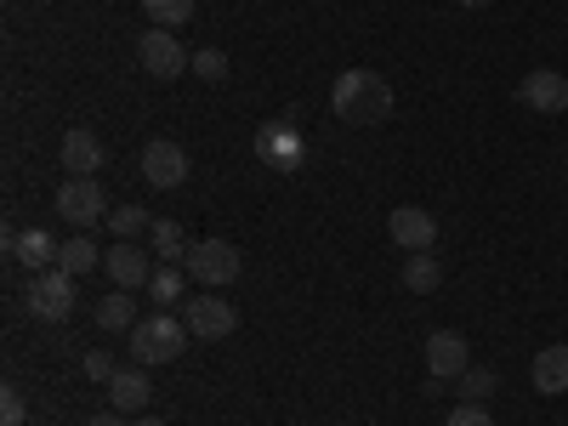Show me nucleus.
<instances>
[{
  "label": "nucleus",
  "mask_w": 568,
  "mask_h": 426,
  "mask_svg": "<svg viewBox=\"0 0 568 426\" xmlns=\"http://www.w3.org/2000/svg\"><path fill=\"white\" fill-rule=\"evenodd\" d=\"M393 85L375 74V69H347L336 74V85H329V109H336V120L347 125H382L393 114Z\"/></svg>",
  "instance_id": "f257e3e1"
},
{
  "label": "nucleus",
  "mask_w": 568,
  "mask_h": 426,
  "mask_svg": "<svg viewBox=\"0 0 568 426\" xmlns=\"http://www.w3.org/2000/svg\"><path fill=\"white\" fill-rule=\"evenodd\" d=\"M182 347H187L182 313H149L131 329V358L136 364H171V358H182Z\"/></svg>",
  "instance_id": "f03ea898"
},
{
  "label": "nucleus",
  "mask_w": 568,
  "mask_h": 426,
  "mask_svg": "<svg viewBox=\"0 0 568 426\" xmlns=\"http://www.w3.org/2000/svg\"><path fill=\"white\" fill-rule=\"evenodd\" d=\"M136 63H142V74H149V80H182L187 69H194V52H182V40L154 23L149 34L136 40Z\"/></svg>",
  "instance_id": "7ed1b4c3"
},
{
  "label": "nucleus",
  "mask_w": 568,
  "mask_h": 426,
  "mask_svg": "<svg viewBox=\"0 0 568 426\" xmlns=\"http://www.w3.org/2000/svg\"><path fill=\"white\" fill-rule=\"evenodd\" d=\"M182 267H187V278H200L205 291H222V284H233V278L245 273V256L233 251L227 240H200L194 251H187Z\"/></svg>",
  "instance_id": "20e7f679"
},
{
  "label": "nucleus",
  "mask_w": 568,
  "mask_h": 426,
  "mask_svg": "<svg viewBox=\"0 0 568 426\" xmlns=\"http://www.w3.org/2000/svg\"><path fill=\"white\" fill-rule=\"evenodd\" d=\"M58 216L74 222L80 233L98 227V222H109V194H103V182H98V176H69V182L58 187Z\"/></svg>",
  "instance_id": "39448f33"
},
{
  "label": "nucleus",
  "mask_w": 568,
  "mask_h": 426,
  "mask_svg": "<svg viewBox=\"0 0 568 426\" xmlns=\"http://www.w3.org/2000/svg\"><path fill=\"white\" fill-rule=\"evenodd\" d=\"M29 313L45 318V324H63L74 313V278L63 267H45L29 278Z\"/></svg>",
  "instance_id": "423d86ee"
},
{
  "label": "nucleus",
  "mask_w": 568,
  "mask_h": 426,
  "mask_svg": "<svg viewBox=\"0 0 568 426\" xmlns=\"http://www.w3.org/2000/svg\"><path fill=\"white\" fill-rule=\"evenodd\" d=\"M182 324H187V336H200V342H222L240 329V307H227L216 291H205L194 302H182Z\"/></svg>",
  "instance_id": "0eeeda50"
},
{
  "label": "nucleus",
  "mask_w": 568,
  "mask_h": 426,
  "mask_svg": "<svg viewBox=\"0 0 568 426\" xmlns=\"http://www.w3.org/2000/svg\"><path fill=\"white\" fill-rule=\"evenodd\" d=\"M154 267H160V256L142 251L136 240H114V251L103 256V273L114 278V291H149Z\"/></svg>",
  "instance_id": "6e6552de"
},
{
  "label": "nucleus",
  "mask_w": 568,
  "mask_h": 426,
  "mask_svg": "<svg viewBox=\"0 0 568 426\" xmlns=\"http://www.w3.org/2000/svg\"><path fill=\"white\" fill-rule=\"evenodd\" d=\"M0 245H7V256H12V262H23L29 273L58 267V251H63L45 227H7V233H0Z\"/></svg>",
  "instance_id": "1a4fd4ad"
},
{
  "label": "nucleus",
  "mask_w": 568,
  "mask_h": 426,
  "mask_svg": "<svg viewBox=\"0 0 568 426\" xmlns=\"http://www.w3.org/2000/svg\"><path fill=\"white\" fill-rule=\"evenodd\" d=\"M142 182L154 187H182L187 182V149L171 136H154L149 149H142Z\"/></svg>",
  "instance_id": "9d476101"
},
{
  "label": "nucleus",
  "mask_w": 568,
  "mask_h": 426,
  "mask_svg": "<svg viewBox=\"0 0 568 426\" xmlns=\"http://www.w3.org/2000/svg\"><path fill=\"white\" fill-rule=\"evenodd\" d=\"M426 369H433L438 382H460L471 369V347H466L460 329H433V336H426Z\"/></svg>",
  "instance_id": "9b49d317"
},
{
  "label": "nucleus",
  "mask_w": 568,
  "mask_h": 426,
  "mask_svg": "<svg viewBox=\"0 0 568 426\" xmlns=\"http://www.w3.org/2000/svg\"><path fill=\"white\" fill-rule=\"evenodd\" d=\"M256 154H262V165H273V171H296V165L307 160V142L296 136L291 120H278V125H267V131L256 136Z\"/></svg>",
  "instance_id": "f8f14e48"
},
{
  "label": "nucleus",
  "mask_w": 568,
  "mask_h": 426,
  "mask_svg": "<svg viewBox=\"0 0 568 426\" xmlns=\"http://www.w3.org/2000/svg\"><path fill=\"white\" fill-rule=\"evenodd\" d=\"M517 103H529L535 114H562L568 109V80L557 69H535L517 80Z\"/></svg>",
  "instance_id": "ddd939ff"
},
{
  "label": "nucleus",
  "mask_w": 568,
  "mask_h": 426,
  "mask_svg": "<svg viewBox=\"0 0 568 426\" xmlns=\"http://www.w3.org/2000/svg\"><path fill=\"white\" fill-rule=\"evenodd\" d=\"M63 171L69 176H98L103 171V136L91 125H69L63 131Z\"/></svg>",
  "instance_id": "4468645a"
},
{
  "label": "nucleus",
  "mask_w": 568,
  "mask_h": 426,
  "mask_svg": "<svg viewBox=\"0 0 568 426\" xmlns=\"http://www.w3.org/2000/svg\"><path fill=\"white\" fill-rule=\"evenodd\" d=\"M387 233H393V245H404V251H433L438 216H426L420 205H398V211L387 216Z\"/></svg>",
  "instance_id": "2eb2a0df"
},
{
  "label": "nucleus",
  "mask_w": 568,
  "mask_h": 426,
  "mask_svg": "<svg viewBox=\"0 0 568 426\" xmlns=\"http://www.w3.org/2000/svg\"><path fill=\"white\" fill-rule=\"evenodd\" d=\"M149 398H154V382H149V364H131V369H120L114 382H109V404L114 409H149Z\"/></svg>",
  "instance_id": "dca6fc26"
},
{
  "label": "nucleus",
  "mask_w": 568,
  "mask_h": 426,
  "mask_svg": "<svg viewBox=\"0 0 568 426\" xmlns=\"http://www.w3.org/2000/svg\"><path fill=\"white\" fill-rule=\"evenodd\" d=\"M535 393L562 398L568 393V347H540L535 353Z\"/></svg>",
  "instance_id": "f3484780"
},
{
  "label": "nucleus",
  "mask_w": 568,
  "mask_h": 426,
  "mask_svg": "<svg viewBox=\"0 0 568 426\" xmlns=\"http://www.w3.org/2000/svg\"><path fill=\"white\" fill-rule=\"evenodd\" d=\"M438 284H444V262H438L433 251H409V262H404V291L433 296Z\"/></svg>",
  "instance_id": "a211bd4d"
},
{
  "label": "nucleus",
  "mask_w": 568,
  "mask_h": 426,
  "mask_svg": "<svg viewBox=\"0 0 568 426\" xmlns=\"http://www.w3.org/2000/svg\"><path fill=\"white\" fill-rule=\"evenodd\" d=\"M149 251L160 256V262H187V233H182V222H171V216H154V227H149Z\"/></svg>",
  "instance_id": "6ab92c4d"
},
{
  "label": "nucleus",
  "mask_w": 568,
  "mask_h": 426,
  "mask_svg": "<svg viewBox=\"0 0 568 426\" xmlns=\"http://www.w3.org/2000/svg\"><path fill=\"white\" fill-rule=\"evenodd\" d=\"M182 291H187V267L160 262V267H154V278H149V296H154V307H160V313L182 307Z\"/></svg>",
  "instance_id": "aec40b11"
},
{
  "label": "nucleus",
  "mask_w": 568,
  "mask_h": 426,
  "mask_svg": "<svg viewBox=\"0 0 568 426\" xmlns=\"http://www.w3.org/2000/svg\"><path fill=\"white\" fill-rule=\"evenodd\" d=\"M58 267H63L69 278H85V273H98V267H103V251L91 245L85 233H74V240H69V245L58 251Z\"/></svg>",
  "instance_id": "412c9836"
},
{
  "label": "nucleus",
  "mask_w": 568,
  "mask_h": 426,
  "mask_svg": "<svg viewBox=\"0 0 568 426\" xmlns=\"http://www.w3.org/2000/svg\"><path fill=\"white\" fill-rule=\"evenodd\" d=\"M98 324L103 329H136V296L131 291H114L98 302Z\"/></svg>",
  "instance_id": "4be33fe9"
},
{
  "label": "nucleus",
  "mask_w": 568,
  "mask_h": 426,
  "mask_svg": "<svg viewBox=\"0 0 568 426\" xmlns=\"http://www.w3.org/2000/svg\"><path fill=\"white\" fill-rule=\"evenodd\" d=\"M149 227H154V211H142V205H114L109 211V233H114V240H142Z\"/></svg>",
  "instance_id": "5701e85b"
},
{
  "label": "nucleus",
  "mask_w": 568,
  "mask_h": 426,
  "mask_svg": "<svg viewBox=\"0 0 568 426\" xmlns=\"http://www.w3.org/2000/svg\"><path fill=\"white\" fill-rule=\"evenodd\" d=\"M460 404H484V398H495V387H500V375L495 369H478V364H471L466 375H460Z\"/></svg>",
  "instance_id": "b1692460"
},
{
  "label": "nucleus",
  "mask_w": 568,
  "mask_h": 426,
  "mask_svg": "<svg viewBox=\"0 0 568 426\" xmlns=\"http://www.w3.org/2000/svg\"><path fill=\"white\" fill-rule=\"evenodd\" d=\"M142 12H149L160 29H182L194 18V0H142Z\"/></svg>",
  "instance_id": "393cba45"
},
{
  "label": "nucleus",
  "mask_w": 568,
  "mask_h": 426,
  "mask_svg": "<svg viewBox=\"0 0 568 426\" xmlns=\"http://www.w3.org/2000/svg\"><path fill=\"white\" fill-rule=\"evenodd\" d=\"M194 74L211 80V85H222L227 80V58L216 52V45H200V52H194Z\"/></svg>",
  "instance_id": "a878e982"
},
{
  "label": "nucleus",
  "mask_w": 568,
  "mask_h": 426,
  "mask_svg": "<svg viewBox=\"0 0 568 426\" xmlns=\"http://www.w3.org/2000/svg\"><path fill=\"white\" fill-rule=\"evenodd\" d=\"M80 369H85V382H98V387H109L114 375H120L114 353H85V358H80Z\"/></svg>",
  "instance_id": "bb28decb"
},
{
  "label": "nucleus",
  "mask_w": 568,
  "mask_h": 426,
  "mask_svg": "<svg viewBox=\"0 0 568 426\" xmlns=\"http://www.w3.org/2000/svg\"><path fill=\"white\" fill-rule=\"evenodd\" d=\"M23 415H29V404H23V393L7 382V387H0V426H23Z\"/></svg>",
  "instance_id": "cd10ccee"
},
{
  "label": "nucleus",
  "mask_w": 568,
  "mask_h": 426,
  "mask_svg": "<svg viewBox=\"0 0 568 426\" xmlns=\"http://www.w3.org/2000/svg\"><path fill=\"white\" fill-rule=\"evenodd\" d=\"M444 426H495V420H489V409H484V404H455Z\"/></svg>",
  "instance_id": "c85d7f7f"
},
{
  "label": "nucleus",
  "mask_w": 568,
  "mask_h": 426,
  "mask_svg": "<svg viewBox=\"0 0 568 426\" xmlns=\"http://www.w3.org/2000/svg\"><path fill=\"white\" fill-rule=\"evenodd\" d=\"M85 426H125V420H120V415H91Z\"/></svg>",
  "instance_id": "c756f323"
},
{
  "label": "nucleus",
  "mask_w": 568,
  "mask_h": 426,
  "mask_svg": "<svg viewBox=\"0 0 568 426\" xmlns=\"http://www.w3.org/2000/svg\"><path fill=\"white\" fill-rule=\"evenodd\" d=\"M136 426H171V420H154V415H142V420H136Z\"/></svg>",
  "instance_id": "7c9ffc66"
},
{
  "label": "nucleus",
  "mask_w": 568,
  "mask_h": 426,
  "mask_svg": "<svg viewBox=\"0 0 568 426\" xmlns=\"http://www.w3.org/2000/svg\"><path fill=\"white\" fill-rule=\"evenodd\" d=\"M455 7H489V0H455Z\"/></svg>",
  "instance_id": "2f4dec72"
},
{
  "label": "nucleus",
  "mask_w": 568,
  "mask_h": 426,
  "mask_svg": "<svg viewBox=\"0 0 568 426\" xmlns=\"http://www.w3.org/2000/svg\"><path fill=\"white\" fill-rule=\"evenodd\" d=\"M40 7H45V0H40Z\"/></svg>",
  "instance_id": "473e14b6"
}]
</instances>
